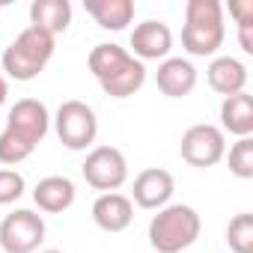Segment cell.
Returning a JSON list of instances; mask_svg holds the SVG:
<instances>
[{
  "label": "cell",
  "instance_id": "1",
  "mask_svg": "<svg viewBox=\"0 0 253 253\" xmlns=\"http://www.w3.org/2000/svg\"><path fill=\"white\" fill-rule=\"evenodd\" d=\"M86 66L92 78L98 81L101 92L110 98H128L143 89L146 84V66L128 54V48H122L116 42H101L89 51Z\"/></svg>",
  "mask_w": 253,
  "mask_h": 253
},
{
  "label": "cell",
  "instance_id": "2",
  "mask_svg": "<svg viewBox=\"0 0 253 253\" xmlns=\"http://www.w3.org/2000/svg\"><path fill=\"white\" fill-rule=\"evenodd\" d=\"M223 39H226V27H223L220 0H188L185 24H182V48L191 57H214Z\"/></svg>",
  "mask_w": 253,
  "mask_h": 253
},
{
  "label": "cell",
  "instance_id": "3",
  "mask_svg": "<svg viewBox=\"0 0 253 253\" xmlns=\"http://www.w3.org/2000/svg\"><path fill=\"white\" fill-rule=\"evenodd\" d=\"M203 220L194 206L167 203L149 220V244L155 253H182L200 238Z\"/></svg>",
  "mask_w": 253,
  "mask_h": 253
},
{
  "label": "cell",
  "instance_id": "4",
  "mask_svg": "<svg viewBox=\"0 0 253 253\" xmlns=\"http://www.w3.org/2000/svg\"><path fill=\"white\" fill-rule=\"evenodd\" d=\"M57 51V39L39 27H24L3 51V72L12 81H33L45 72Z\"/></svg>",
  "mask_w": 253,
  "mask_h": 253
},
{
  "label": "cell",
  "instance_id": "5",
  "mask_svg": "<svg viewBox=\"0 0 253 253\" xmlns=\"http://www.w3.org/2000/svg\"><path fill=\"white\" fill-rule=\"evenodd\" d=\"M54 131L60 137V143L72 152H84L95 143L98 137V116L95 110L81 101V98H69L57 107L54 116Z\"/></svg>",
  "mask_w": 253,
  "mask_h": 253
},
{
  "label": "cell",
  "instance_id": "6",
  "mask_svg": "<svg viewBox=\"0 0 253 253\" xmlns=\"http://www.w3.org/2000/svg\"><path fill=\"white\" fill-rule=\"evenodd\" d=\"M45 241V220L33 209H15L0 220V250L36 253Z\"/></svg>",
  "mask_w": 253,
  "mask_h": 253
},
{
  "label": "cell",
  "instance_id": "7",
  "mask_svg": "<svg viewBox=\"0 0 253 253\" xmlns=\"http://www.w3.org/2000/svg\"><path fill=\"white\" fill-rule=\"evenodd\" d=\"M81 173L89 188L110 194V191H119L125 179H128V161H125V155L116 146H92L86 152Z\"/></svg>",
  "mask_w": 253,
  "mask_h": 253
},
{
  "label": "cell",
  "instance_id": "8",
  "mask_svg": "<svg viewBox=\"0 0 253 253\" xmlns=\"http://www.w3.org/2000/svg\"><path fill=\"white\" fill-rule=\"evenodd\" d=\"M179 152H182V161H188L191 167H200V170L214 167L226 155V134L211 122H197L182 134Z\"/></svg>",
  "mask_w": 253,
  "mask_h": 253
},
{
  "label": "cell",
  "instance_id": "9",
  "mask_svg": "<svg viewBox=\"0 0 253 253\" xmlns=\"http://www.w3.org/2000/svg\"><path fill=\"white\" fill-rule=\"evenodd\" d=\"M48 128H51V113H48V107L39 98H21V101H15L9 107V113H6V128L3 131L15 134L18 140H24L27 146L36 149L45 140Z\"/></svg>",
  "mask_w": 253,
  "mask_h": 253
},
{
  "label": "cell",
  "instance_id": "10",
  "mask_svg": "<svg viewBox=\"0 0 253 253\" xmlns=\"http://www.w3.org/2000/svg\"><path fill=\"white\" fill-rule=\"evenodd\" d=\"M176 191V182H173V173L161 170V167H146L134 176V188H131V203H137L140 209H149V211H158L170 203Z\"/></svg>",
  "mask_w": 253,
  "mask_h": 253
},
{
  "label": "cell",
  "instance_id": "11",
  "mask_svg": "<svg viewBox=\"0 0 253 253\" xmlns=\"http://www.w3.org/2000/svg\"><path fill=\"white\" fill-rule=\"evenodd\" d=\"M173 51V30L164 21L146 18L131 30V57H137L140 63L146 60H167Z\"/></svg>",
  "mask_w": 253,
  "mask_h": 253
},
{
  "label": "cell",
  "instance_id": "12",
  "mask_svg": "<svg viewBox=\"0 0 253 253\" xmlns=\"http://www.w3.org/2000/svg\"><path fill=\"white\" fill-rule=\"evenodd\" d=\"M134 220V203L119 194V191H110V194H98L95 203H92V223L101 229V232H122L128 229Z\"/></svg>",
  "mask_w": 253,
  "mask_h": 253
},
{
  "label": "cell",
  "instance_id": "13",
  "mask_svg": "<svg viewBox=\"0 0 253 253\" xmlns=\"http://www.w3.org/2000/svg\"><path fill=\"white\" fill-rule=\"evenodd\" d=\"M155 86L167 95V98H185L194 92L197 86V69L191 60L185 57H167L161 60L158 72H155Z\"/></svg>",
  "mask_w": 253,
  "mask_h": 253
},
{
  "label": "cell",
  "instance_id": "14",
  "mask_svg": "<svg viewBox=\"0 0 253 253\" xmlns=\"http://www.w3.org/2000/svg\"><path fill=\"white\" fill-rule=\"evenodd\" d=\"M75 197H78V191H75V182L69 176H45L33 188V203L45 214H63V211H69L75 206Z\"/></svg>",
  "mask_w": 253,
  "mask_h": 253
},
{
  "label": "cell",
  "instance_id": "15",
  "mask_svg": "<svg viewBox=\"0 0 253 253\" xmlns=\"http://www.w3.org/2000/svg\"><path fill=\"white\" fill-rule=\"evenodd\" d=\"M206 81L217 95H235L247 86V66L235 57H214L206 69Z\"/></svg>",
  "mask_w": 253,
  "mask_h": 253
},
{
  "label": "cell",
  "instance_id": "16",
  "mask_svg": "<svg viewBox=\"0 0 253 253\" xmlns=\"http://www.w3.org/2000/svg\"><path fill=\"white\" fill-rule=\"evenodd\" d=\"M217 128L235 137H250L253 134V95L250 92H235L220 101V125Z\"/></svg>",
  "mask_w": 253,
  "mask_h": 253
},
{
  "label": "cell",
  "instance_id": "17",
  "mask_svg": "<svg viewBox=\"0 0 253 253\" xmlns=\"http://www.w3.org/2000/svg\"><path fill=\"white\" fill-rule=\"evenodd\" d=\"M86 15L101 30H125L134 21V0H84Z\"/></svg>",
  "mask_w": 253,
  "mask_h": 253
},
{
  "label": "cell",
  "instance_id": "18",
  "mask_svg": "<svg viewBox=\"0 0 253 253\" xmlns=\"http://www.w3.org/2000/svg\"><path fill=\"white\" fill-rule=\"evenodd\" d=\"M30 24L57 39L72 24V3L69 0H33L30 3Z\"/></svg>",
  "mask_w": 253,
  "mask_h": 253
},
{
  "label": "cell",
  "instance_id": "19",
  "mask_svg": "<svg viewBox=\"0 0 253 253\" xmlns=\"http://www.w3.org/2000/svg\"><path fill=\"white\" fill-rule=\"evenodd\" d=\"M226 244L232 253H253V214L241 211L226 223Z\"/></svg>",
  "mask_w": 253,
  "mask_h": 253
},
{
  "label": "cell",
  "instance_id": "20",
  "mask_svg": "<svg viewBox=\"0 0 253 253\" xmlns=\"http://www.w3.org/2000/svg\"><path fill=\"white\" fill-rule=\"evenodd\" d=\"M229 173L235 179H253V137H238L229 146Z\"/></svg>",
  "mask_w": 253,
  "mask_h": 253
},
{
  "label": "cell",
  "instance_id": "21",
  "mask_svg": "<svg viewBox=\"0 0 253 253\" xmlns=\"http://www.w3.org/2000/svg\"><path fill=\"white\" fill-rule=\"evenodd\" d=\"M229 15L238 21V45L244 54H253V0H235L229 3Z\"/></svg>",
  "mask_w": 253,
  "mask_h": 253
},
{
  "label": "cell",
  "instance_id": "22",
  "mask_svg": "<svg viewBox=\"0 0 253 253\" xmlns=\"http://www.w3.org/2000/svg\"><path fill=\"white\" fill-rule=\"evenodd\" d=\"M27 191V182L18 170H0V206L18 203Z\"/></svg>",
  "mask_w": 253,
  "mask_h": 253
},
{
  "label": "cell",
  "instance_id": "23",
  "mask_svg": "<svg viewBox=\"0 0 253 253\" xmlns=\"http://www.w3.org/2000/svg\"><path fill=\"white\" fill-rule=\"evenodd\" d=\"M6 98H9V84H6V78L0 75V107L6 104Z\"/></svg>",
  "mask_w": 253,
  "mask_h": 253
},
{
  "label": "cell",
  "instance_id": "24",
  "mask_svg": "<svg viewBox=\"0 0 253 253\" xmlns=\"http://www.w3.org/2000/svg\"><path fill=\"white\" fill-rule=\"evenodd\" d=\"M42 253H63V250H42Z\"/></svg>",
  "mask_w": 253,
  "mask_h": 253
}]
</instances>
